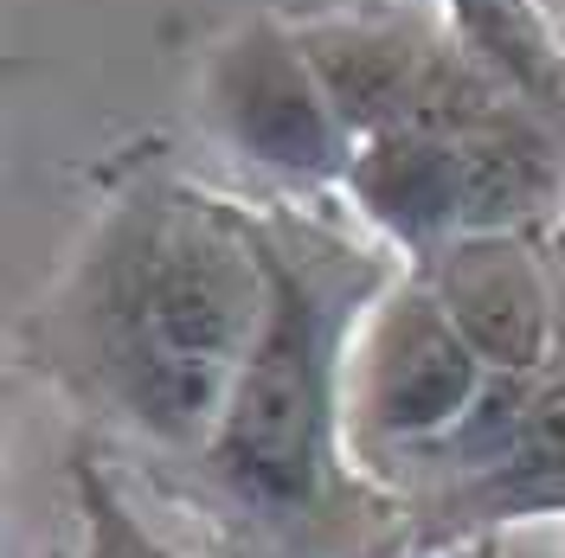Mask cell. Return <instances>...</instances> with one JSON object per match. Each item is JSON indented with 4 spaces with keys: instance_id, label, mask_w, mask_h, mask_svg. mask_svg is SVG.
I'll use <instances>...</instances> for the list:
<instances>
[{
    "instance_id": "277c9868",
    "label": "cell",
    "mask_w": 565,
    "mask_h": 558,
    "mask_svg": "<svg viewBox=\"0 0 565 558\" xmlns=\"http://www.w3.org/2000/svg\"><path fill=\"white\" fill-rule=\"evenodd\" d=\"M489 360L462 341L418 270L392 282L348 353V450L386 494L430 443H444L482 398ZM392 501V494H386Z\"/></svg>"
},
{
    "instance_id": "ba28073f",
    "label": "cell",
    "mask_w": 565,
    "mask_h": 558,
    "mask_svg": "<svg viewBox=\"0 0 565 558\" xmlns=\"http://www.w3.org/2000/svg\"><path fill=\"white\" fill-rule=\"evenodd\" d=\"M450 33L508 97L565 129V39L540 0H437Z\"/></svg>"
},
{
    "instance_id": "9c48e42d",
    "label": "cell",
    "mask_w": 565,
    "mask_h": 558,
    "mask_svg": "<svg viewBox=\"0 0 565 558\" xmlns=\"http://www.w3.org/2000/svg\"><path fill=\"white\" fill-rule=\"evenodd\" d=\"M71 501H77V539L52 558H193L141 514L97 443L71 450Z\"/></svg>"
},
{
    "instance_id": "52a82bcc",
    "label": "cell",
    "mask_w": 565,
    "mask_h": 558,
    "mask_svg": "<svg viewBox=\"0 0 565 558\" xmlns=\"http://www.w3.org/2000/svg\"><path fill=\"white\" fill-rule=\"evenodd\" d=\"M341 200L360 212V225L392 245L405 264H424L430 250L469 238V168L457 136L424 129H386L353 148Z\"/></svg>"
},
{
    "instance_id": "3957f363",
    "label": "cell",
    "mask_w": 565,
    "mask_h": 558,
    "mask_svg": "<svg viewBox=\"0 0 565 558\" xmlns=\"http://www.w3.org/2000/svg\"><path fill=\"white\" fill-rule=\"evenodd\" d=\"M412 546H469L514 521H565V321L559 347L533 373L489 366L476 411L392 482Z\"/></svg>"
},
{
    "instance_id": "8992f818",
    "label": "cell",
    "mask_w": 565,
    "mask_h": 558,
    "mask_svg": "<svg viewBox=\"0 0 565 558\" xmlns=\"http://www.w3.org/2000/svg\"><path fill=\"white\" fill-rule=\"evenodd\" d=\"M462 341L501 373H533L559 347L565 232H476L412 264Z\"/></svg>"
},
{
    "instance_id": "5b68a950",
    "label": "cell",
    "mask_w": 565,
    "mask_h": 558,
    "mask_svg": "<svg viewBox=\"0 0 565 558\" xmlns=\"http://www.w3.org/2000/svg\"><path fill=\"white\" fill-rule=\"evenodd\" d=\"M193 90L212 141L250 174H264L282 200H328L348 186L360 141L321 90L296 20L250 13L206 52Z\"/></svg>"
},
{
    "instance_id": "6da1fadb",
    "label": "cell",
    "mask_w": 565,
    "mask_h": 558,
    "mask_svg": "<svg viewBox=\"0 0 565 558\" xmlns=\"http://www.w3.org/2000/svg\"><path fill=\"white\" fill-rule=\"evenodd\" d=\"M270 314V270L250 200L148 168L109 193L71 264L33 296L20 353L90 423L168 489L232 405Z\"/></svg>"
},
{
    "instance_id": "7a4b0ae2",
    "label": "cell",
    "mask_w": 565,
    "mask_h": 558,
    "mask_svg": "<svg viewBox=\"0 0 565 558\" xmlns=\"http://www.w3.org/2000/svg\"><path fill=\"white\" fill-rule=\"evenodd\" d=\"M270 314L232 405L168 501L206 526L212 558H412V521L348 450V353L373 302L412 264L353 238L316 200H250Z\"/></svg>"
}]
</instances>
